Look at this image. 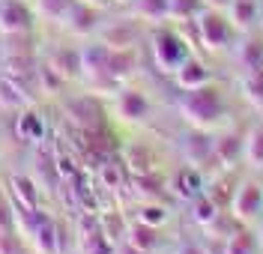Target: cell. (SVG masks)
I'll return each mask as SVG.
<instances>
[{"label": "cell", "instance_id": "ba28073f", "mask_svg": "<svg viewBox=\"0 0 263 254\" xmlns=\"http://www.w3.org/2000/svg\"><path fill=\"white\" fill-rule=\"evenodd\" d=\"M213 159L218 165H236L239 159H246V135L242 132H221L215 138V150H213Z\"/></svg>", "mask_w": 263, "mask_h": 254}, {"label": "cell", "instance_id": "74e56055", "mask_svg": "<svg viewBox=\"0 0 263 254\" xmlns=\"http://www.w3.org/2000/svg\"><path fill=\"white\" fill-rule=\"evenodd\" d=\"M81 3H87V6H96V9H105L111 0H81Z\"/></svg>", "mask_w": 263, "mask_h": 254}, {"label": "cell", "instance_id": "9a60e30c", "mask_svg": "<svg viewBox=\"0 0 263 254\" xmlns=\"http://www.w3.org/2000/svg\"><path fill=\"white\" fill-rule=\"evenodd\" d=\"M224 12H228L230 24L236 30H251L257 24V18H260V3L257 0H233Z\"/></svg>", "mask_w": 263, "mask_h": 254}, {"label": "cell", "instance_id": "e575fe53", "mask_svg": "<svg viewBox=\"0 0 263 254\" xmlns=\"http://www.w3.org/2000/svg\"><path fill=\"white\" fill-rule=\"evenodd\" d=\"M149 162H153V159H149L147 150H132L129 152V165H132V170H138V173H149V170H153Z\"/></svg>", "mask_w": 263, "mask_h": 254}, {"label": "cell", "instance_id": "d6a6232c", "mask_svg": "<svg viewBox=\"0 0 263 254\" xmlns=\"http://www.w3.org/2000/svg\"><path fill=\"white\" fill-rule=\"evenodd\" d=\"M15 233V212H12V201H6V194H0V237Z\"/></svg>", "mask_w": 263, "mask_h": 254}, {"label": "cell", "instance_id": "d6986e66", "mask_svg": "<svg viewBox=\"0 0 263 254\" xmlns=\"http://www.w3.org/2000/svg\"><path fill=\"white\" fill-rule=\"evenodd\" d=\"M15 135L21 138V141H27V144H36V141H42V138H45V123H42V117H39L36 111L24 108V111L18 114Z\"/></svg>", "mask_w": 263, "mask_h": 254}, {"label": "cell", "instance_id": "d590c367", "mask_svg": "<svg viewBox=\"0 0 263 254\" xmlns=\"http://www.w3.org/2000/svg\"><path fill=\"white\" fill-rule=\"evenodd\" d=\"M177 254H210L203 245H197V242H182L180 248H177Z\"/></svg>", "mask_w": 263, "mask_h": 254}, {"label": "cell", "instance_id": "83f0119b", "mask_svg": "<svg viewBox=\"0 0 263 254\" xmlns=\"http://www.w3.org/2000/svg\"><path fill=\"white\" fill-rule=\"evenodd\" d=\"M218 212H221L218 203H215L213 198H206V194H197L195 201H192V219H195V224H200V227H206Z\"/></svg>", "mask_w": 263, "mask_h": 254}, {"label": "cell", "instance_id": "e0dca14e", "mask_svg": "<svg viewBox=\"0 0 263 254\" xmlns=\"http://www.w3.org/2000/svg\"><path fill=\"white\" fill-rule=\"evenodd\" d=\"M102 42L114 51L117 48H135V42H138V27H135L132 21H114L111 27L102 30Z\"/></svg>", "mask_w": 263, "mask_h": 254}, {"label": "cell", "instance_id": "ab89813d", "mask_svg": "<svg viewBox=\"0 0 263 254\" xmlns=\"http://www.w3.org/2000/svg\"><path fill=\"white\" fill-rule=\"evenodd\" d=\"M117 3H132V0H117Z\"/></svg>", "mask_w": 263, "mask_h": 254}, {"label": "cell", "instance_id": "d4e9b609", "mask_svg": "<svg viewBox=\"0 0 263 254\" xmlns=\"http://www.w3.org/2000/svg\"><path fill=\"white\" fill-rule=\"evenodd\" d=\"M246 162L248 165H263V123L251 126L246 132Z\"/></svg>", "mask_w": 263, "mask_h": 254}, {"label": "cell", "instance_id": "7402d4cb", "mask_svg": "<svg viewBox=\"0 0 263 254\" xmlns=\"http://www.w3.org/2000/svg\"><path fill=\"white\" fill-rule=\"evenodd\" d=\"M9 191H12V198H15V203H21V206H27V209H39V188H36V183H33L30 177H12L9 180Z\"/></svg>", "mask_w": 263, "mask_h": 254}, {"label": "cell", "instance_id": "4dcf8cb0", "mask_svg": "<svg viewBox=\"0 0 263 254\" xmlns=\"http://www.w3.org/2000/svg\"><path fill=\"white\" fill-rule=\"evenodd\" d=\"M138 221H144L149 227H162L164 221H167V209H164L162 203H144L138 209Z\"/></svg>", "mask_w": 263, "mask_h": 254}, {"label": "cell", "instance_id": "8d00e7d4", "mask_svg": "<svg viewBox=\"0 0 263 254\" xmlns=\"http://www.w3.org/2000/svg\"><path fill=\"white\" fill-rule=\"evenodd\" d=\"M230 3H233V0H203V6H210V9H221V12L228 9Z\"/></svg>", "mask_w": 263, "mask_h": 254}, {"label": "cell", "instance_id": "7c38bea8", "mask_svg": "<svg viewBox=\"0 0 263 254\" xmlns=\"http://www.w3.org/2000/svg\"><path fill=\"white\" fill-rule=\"evenodd\" d=\"M69 33H75V36H90L93 30L99 27V9L96 6H87V3H75L72 6V12H69V18H66V24H63Z\"/></svg>", "mask_w": 263, "mask_h": 254}, {"label": "cell", "instance_id": "8992f818", "mask_svg": "<svg viewBox=\"0 0 263 254\" xmlns=\"http://www.w3.org/2000/svg\"><path fill=\"white\" fill-rule=\"evenodd\" d=\"M33 248L36 254H60L63 251V237H60V227H57V221L51 219V216H42L39 224L33 227Z\"/></svg>", "mask_w": 263, "mask_h": 254}, {"label": "cell", "instance_id": "6da1fadb", "mask_svg": "<svg viewBox=\"0 0 263 254\" xmlns=\"http://www.w3.org/2000/svg\"><path fill=\"white\" fill-rule=\"evenodd\" d=\"M180 114L195 129H213L215 123L224 114V99H221V90L210 81L203 87H195V90H182L180 99Z\"/></svg>", "mask_w": 263, "mask_h": 254}, {"label": "cell", "instance_id": "60d3db41", "mask_svg": "<svg viewBox=\"0 0 263 254\" xmlns=\"http://www.w3.org/2000/svg\"><path fill=\"white\" fill-rule=\"evenodd\" d=\"M260 15H263V6H260Z\"/></svg>", "mask_w": 263, "mask_h": 254}, {"label": "cell", "instance_id": "ac0fdd59", "mask_svg": "<svg viewBox=\"0 0 263 254\" xmlns=\"http://www.w3.org/2000/svg\"><path fill=\"white\" fill-rule=\"evenodd\" d=\"M126 239H129L132 248H138V251H144V254H153L159 248V227H149L144 221H135L126 230Z\"/></svg>", "mask_w": 263, "mask_h": 254}, {"label": "cell", "instance_id": "30bf717a", "mask_svg": "<svg viewBox=\"0 0 263 254\" xmlns=\"http://www.w3.org/2000/svg\"><path fill=\"white\" fill-rule=\"evenodd\" d=\"M45 66L51 72H57L63 81H72V78H81L84 69H81V51L75 48H54L45 60Z\"/></svg>", "mask_w": 263, "mask_h": 254}, {"label": "cell", "instance_id": "ffe728a7", "mask_svg": "<svg viewBox=\"0 0 263 254\" xmlns=\"http://www.w3.org/2000/svg\"><path fill=\"white\" fill-rule=\"evenodd\" d=\"M138 66V57H135V48H111V57H108V75L114 81H123L129 78Z\"/></svg>", "mask_w": 263, "mask_h": 254}, {"label": "cell", "instance_id": "484cf974", "mask_svg": "<svg viewBox=\"0 0 263 254\" xmlns=\"http://www.w3.org/2000/svg\"><path fill=\"white\" fill-rule=\"evenodd\" d=\"M81 248H84V254H114V242L105 237L102 227H93L90 233L81 237Z\"/></svg>", "mask_w": 263, "mask_h": 254}, {"label": "cell", "instance_id": "52a82bcc", "mask_svg": "<svg viewBox=\"0 0 263 254\" xmlns=\"http://www.w3.org/2000/svg\"><path fill=\"white\" fill-rule=\"evenodd\" d=\"M215 150V138H210V129H192L185 141H182V152H185V162L189 165H203L213 159Z\"/></svg>", "mask_w": 263, "mask_h": 254}, {"label": "cell", "instance_id": "1f68e13d", "mask_svg": "<svg viewBox=\"0 0 263 254\" xmlns=\"http://www.w3.org/2000/svg\"><path fill=\"white\" fill-rule=\"evenodd\" d=\"M239 63H242V69H257L263 66V45L260 42H246L242 45V51H239Z\"/></svg>", "mask_w": 263, "mask_h": 254}, {"label": "cell", "instance_id": "2e32d148", "mask_svg": "<svg viewBox=\"0 0 263 254\" xmlns=\"http://www.w3.org/2000/svg\"><path fill=\"white\" fill-rule=\"evenodd\" d=\"M174 78H177L180 90H195V87L210 84V69L203 66L197 57H189V60H185L177 72H174Z\"/></svg>", "mask_w": 263, "mask_h": 254}, {"label": "cell", "instance_id": "44dd1931", "mask_svg": "<svg viewBox=\"0 0 263 254\" xmlns=\"http://www.w3.org/2000/svg\"><path fill=\"white\" fill-rule=\"evenodd\" d=\"M200 188H203V183H200V173L195 170V165L177 170V177H174V191H177L180 198H185V201H195L197 194H203Z\"/></svg>", "mask_w": 263, "mask_h": 254}, {"label": "cell", "instance_id": "f546056e", "mask_svg": "<svg viewBox=\"0 0 263 254\" xmlns=\"http://www.w3.org/2000/svg\"><path fill=\"white\" fill-rule=\"evenodd\" d=\"M167 9L174 21H192L203 9V0H167Z\"/></svg>", "mask_w": 263, "mask_h": 254}, {"label": "cell", "instance_id": "3957f363", "mask_svg": "<svg viewBox=\"0 0 263 254\" xmlns=\"http://www.w3.org/2000/svg\"><path fill=\"white\" fill-rule=\"evenodd\" d=\"M153 57H156V63H159L162 72L174 75L192 54H189V45H185V39L180 33L159 30V33H153Z\"/></svg>", "mask_w": 263, "mask_h": 254}, {"label": "cell", "instance_id": "7a4b0ae2", "mask_svg": "<svg viewBox=\"0 0 263 254\" xmlns=\"http://www.w3.org/2000/svg\"><path fill=\"white\" fill-rule=\"evenodd\" d=\"M195 24H197V39H200V45H203L206 51H221V48H228L230 36H233V24H230L228 12L203 6V9L197 12Z\"/></svg>", "mask_w": 263, "mask_h": 254}, {"label": "cell", "instance_id": "8fae6325", "mask_svg": "<svg viewBox=\"0 0 263 254\" xmlns=\"http://www.w3.org/2000/svg\"><path fill=\"white\" fill-rule=\"evenodd\" d=\"M66 114H69V120L75 126H81V129H96L99 120H102V111H99L96 99H90V96L69 99L66 102Z\"/></svg>", "mask_w": 263, "mask_h": 254}, {"label": "cell", "instance_id": "5bb4252c", "mask_svg": "<svg viewBox=\"0 0 263 254\" xmlns=\"http://www.w3.org/2000/svg\"><path fill=\"white\" fill-rule=\"evenodd\" d=\"M30 105V96L21 81L9 78V75H0V108L6 111H24Z\"/></svg>", "mask_w": 263, "mask_h": 254}, {"label": "cell", "instance_id": "836d02e7", "mask_svg": "<svg viewBox=\"0 0 263 254\" xmlns=\"http://www.w3.org/2000/svg\"><path fill=\"white\" fill-rule=\"evenodd\" d=\"M99 177H102V183H105L108 188H117L120 183H123V170H120V165H114V162L102 165V168H99Z\"/></svg>", "mask_w": 263, "mask_h": 254}, {"label": "cell", "instance_id": "f35d334b", "mask_svg": "<svg viewBox=\"0 0 263 254\" xmlns=\"http://www.w3.org/2000/svg\"><path fill=\"white\" fill-rule=\"evenodd\" d=\"M257 245H260V248H263V227H260V239H257Z\"/></svg>", "mask_w": 263, "mask_h": 254}, {"label": "cell", "instance_id": "603a6c76", "mask_svg": "<svg viewBox=\"0 0 263 254\" xmlns=\"http://www.w3.org/2000/svg\"><path fill=\"white\" fill-rule=\"evenodd\" d=\"M132 12L141 21H164V18H171L167 0H132Z\"/></svg>", "mask_w": 263, "mask_h": 254}, {"label": "cell", "instance_id": "cb8c5ba5", "mask_svg": "<svg viewBox=\"0 0 263 254\" xmlns=\"http://www.w3.org/2000/svg\"><path fill=\"white\" fill-rule=\"evenodd\" d=\"M75 3H78V0H36V6H39L42 18L57 21V24H66V18H69V12H72Z\"/></svg>", "mask_w": 263, "mask_h": 254}, {"label": "cell", "instance_id": "4316f807", "mask_svg": "<svg viewBox=\"0 0 263 254\" xmlns=\"http://www.w3.org/2000/svg\"><path fill=\"white\" fill-rule=\"evenodd\" d=\"M257 251V239L251 237L248 230H233L228 239H224V254H254Z\"/></svg>", "mask_w": 263, "mask_h": 254}, {"label": "cell", "instance_id": "4fadbf2b", "mask_svg": "<svg viewBox=\"0 0 263 254\" xmlns=\"http://www.w3.org/2000/svg\"><path fill=\"white\" fill-rule=\"evenodd\" d=\"M108 57H111V48H108L105 42L84 45V48H81V69H84V75H90V78H102V75H108Z\"/></svg>", "mask_w": 263, "mask_h": 254}, {"label": "cell", "instance_id": "f1b7e54d", "mask_svg": "<svg viewBox=\"0 0 263 254\" xmlns=\"http://www.w3.org/2000/svg\"><path fill=\"white\" fill-rule=\"evenodd\" d=\"M242 90H246V96L254 102V105H263V66L246 69V75H242Z\"/></svg>", "mask_w": 263, "mask_h": 254}, {"label": "cell", "instance_id": "9c48e42d", "mask_svg": "<svg viewBox=\"0 0 263 254\" xmlns=\"http://www.w3.org/2000/svg\"><path fill=\"white\" fill-rule=\"evenodd\" d=\"M149 114V99L141 90H120L117 93V117L126 123H141Z\"/></svg>", "mask_w": 263, "mask_h": 254}, {"label": "cell", "instance_id": "277c9868", "mask_svg": "<svg viewBox=\"0 0 263 254\" xmlns=\"http://www.w3.org/2000/svg\"><path fill=\"white\" fill-rule=\"evenodd\" d=\"M263 212V186L260 183H239V188L230 198V216L236 224L242 221H254Z\"/></svg>", "mask_w": 263, "mask_h": 254}, {"label": "cell", "instance_id": "5b68a950", "mask_svg": "<svg viewBox=\"0 0 263 254\" xmlns=\"http://www.w3.org/2000/svg\"><path fill=\"white\" fill-rule=\"evenodd\" d=\"M33 30V12L24 0H0V33L24 36Z\"/></svg>", "mask_w": 263, "mask_h": 254}]
</instances>
